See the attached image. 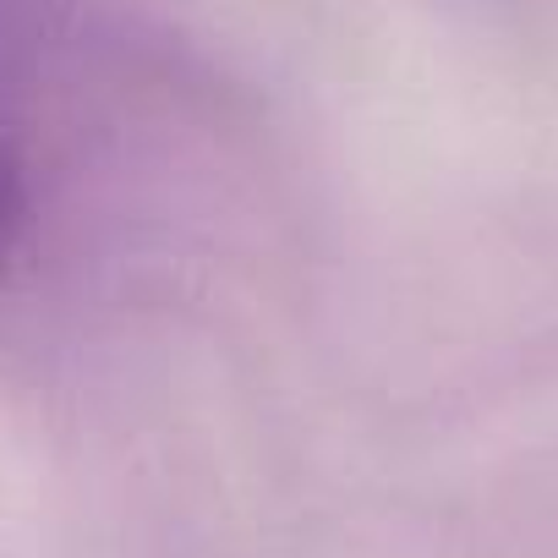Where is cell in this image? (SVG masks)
<instances>
[{
  "mask_svg": "<svg viewBox=\"0 0 558 558\" xmlns=\"http://www.w3.org/2000/svg\"><path fill=\"white\" fill-rule=\"evenodd\" d=\"M23 219H28V192H23V170L12 165V154H0V274H7V263H12V252H17Z\"/></svg>",
  "mask_w": 558,
  "mask_h": 558,
  "instance_id": "cell-1",
  "label": "cell"
}]
</instances>
